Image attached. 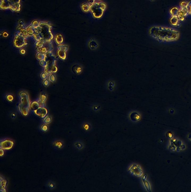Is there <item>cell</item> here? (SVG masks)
Returning <instances> with one entry per match:
<instances>
[{"instance_id":"8fae6325","label":"cell","mask_w":191,"mask_h":192,"mask_svg":"<svg viewBox=\"0 0 191 192\" xmlns=\"http://www.w3.org/2000/svg\"><path fill=\"white\" fill-rule=\"evenodd\" d=\"M53 145L54 147L55 148H56L57 149H61L63 147V143L62 141L58 140H54L53 142Z\"/></svg>"},{"instance_id":"836d02e7","label":"cell","mask_w":191,"mask_h":192,"mask_svg":"<svg viewBox=\"0 0 191 192\" xmlns=\"http://www.w3.org/2000/svg\"><path fill=\"white\" fill-rule=\"evenodd\" d=\"M25 52H26L25 50L24 49H22L21 50H20V53L21 54H24L25 53Z\"/></svg>"},{"instance_id":"1f68e13d","label":"cell","mask_w":191,"mask_h":192,"mask_svg":"<svg viewBox=\"0 0 191 192\" xmlns=\"http://www.w3.org/2000/svg\"><path fill=\"white\" fill-rule=\"evenodd\" d=\"M3 37H8V34L6 32H4L3 33Z\"/></svg>"},{"instance_id":"52a82bcc","label":"cell","mask_w":191,"mask_h":192,"mask_svg":"<svg viewBox=\"0 0 191 192\" xmlns=\"http://www.w3.org/2000/svg\"><path fill=\"white\" fill-rule=\"evenodd\" d=\"M24 38L20 35H18V34H16L15 35V38L14 41V45L16 46V47H20L25 44H26V43L25 42Z\"/></svg>"},{"instance_id":"ba28073f","label":"cell","mask_w":191,"mask_h":192,"mask_svg":"<svg viewBox=\"0 0 191 192\" xmlns=\"http://www.w3.org/2000/svg\"><path fill=\"white\" fill-rule=\"evenodd\" d=\"M188 14L187 9L180 8L177 15V17L180 21H183L185 20V18Z\"/></svg>"},{"instance_id":"8992f818","label":"cell","mask_w":191,"mask_h":192,"mask_svg":"<svg viewBox=\"0 0 191 192\" xmlns=\"http://www.w3.org/2000/svg\"><path fill=\"white\" fill-rule=\"evenodd\" d=\"M14 145V141L11 140L4 139L2 140H1L0 147V149L5 150H9L12 148Z\"/></svg>"},{"instance_id":"484cf974","label":"cell","mask_w":191,"mask_h":192,"mask_svg":"<svg viewBox=\"0 0 191 192\" xmlns=\"http://www.w3.org/2000/svg\"><path fill=\"white\" fill-rule=\"evenodd\" d=\"M48 187L50 188V189H54V188L55 186V184H54L53 182H50L49 183H48Z\"/></svg>"},{"instance_id":"d6986e66","label":"cell","mask_w":191,"mask_h":192,"mask_svg":"<svg viewBox=\"0 0 191 192\" xmlns=\"http://www.w3.org/2000/svg\"><path fill=\"white\" fill-rule=\"evenodd\" d=\"M6 184H7V182L6 180L2 178V177H1L0 178V190H3L5 188Z\"/></svg>"},{"instance_id":"f546056e","label":"cell","mask_w":191,"mask_h":192,"mask_svg":"<svg viewBox=\"0 0 191 192\" xmlns=\"http://www.w3.org/2000/svg\"><path fill=\"white\" fill-rule=\"evenodd\" d=\"M83 128L85 130H87L89 129L88 125L87 124H84L83 126Z\"/></svg>"},{"instance_id":"4fadbf2b","label":"cell","mask_w":191,"mask_h":192,"mask_svg":"<svg viewBox=\"0 0 191 192\" xmlns=\"http://www.w3.org/2000/svg\"><path fill=\"white\" fill-rule=\"evenodd\" d=\"M179 11V8L177 7H174L171 9L169 11V13L172 16L177 17Z\"/></svg>"},{"instance_id":"4316f807","label":"cell","mask_w":191,"mask_h":192,"mask_svg":"<svg viewBox=\"0 0 191 192\" xmlns=\"http://www.w3.org/2000/svg\"><path fill=\"white\" fill-rule=\"evenodd\" d=\"M189 14L191 15V2H189L187 8Z\"/></svg>"},{"instance_id":"9a60e30c","label":"cell","mask_w":191,"mask_h":192,"mask_svg":"<svg viewBox=\"0 0 191 192\" xmlns=\"http://www.w3.org/2000/svg\"><path fill=\"white\" fill-rule=\"evenodd\" d=\"M30 107L32 110L35 111L39 107V104L36 101H33L31 103Z\"/></svg>"},{"instance_id":"44dd1931","label":"cell","mask_w":191,"mask_h":192,"mask_svg":"<svg viewBox=\"0 0 191 192\" xmlns=\"http://www.w3.org/2000/svg\"><path fill=\"white\" fill-rule=\"evenodd\" d=\"M74 145H75V147L79 149H81L83 147L82 144L80 141H76L75 142Z\"/></svg>"},{"instance_id":"7402d4cb","label":"cell","mask_w":191,"mask_h":192,"mask_svg":"<svg viewBox=\"0 0 191 192\" xmlns=\"http://www.w3.org/2000/svg\"><path fill=\"white\" fill-rule=\"evenodd\" d=\"M51 122V117L47 116L44 117L43 120V122L45 124H48Z\"/></svg>"},{"instance_id":"7a4b0ae2","label":"cell","mask_w":191,"mask_h":192,"mask_svg":"<svg viewBox=\"0 0 191 192\" xmlns=\"http://www.w3.org/2000/svg\"><path fill=\"white\" fill-rule=\"evenodd\" d=\"M52 26L46 22H40L38 26L35 28V32L33 35V37L37 41L38 46L42 45L45 41H49L53 38L51 33Z\"/></svg>"},{"instance_id":"30bf717a","label":"cell","mask_w":191,"mask_h":192,"mask_svg":"<svg viewBox=\"0 0 191 192\" xmlns=\"http://www.w3.org/2000/svg\"><path fill=\"white\" fill-rule=\"evenodd\" d=\"M170 23L173 26L178 27L179 26V20L176 16H172L170 19Z\"/></svg>"},{"instance_id":"9c48e42d","label":"cell","mask_w":191,"mask_h":192,"mask_svg":"<svg viewBox=\"0 0 191 192\" xmlns=\"http://www.w3.org/2000/svg\"><path fill=\"white\" fill-rule=\"evenodd\" d=\"M34 112L37 116L42 118H44L48 113V111L44 107H39L37 109L34 111Z\"/></svg>"},{"instance_id":"6da1fadb","label":"cell","mask_w":191,"mask_h":192,"mask_svg":"<svg viewBox=\"0 0 191 192\" xmlns=\"http://www.w3.org/2000/svg\"><path fill=\"white\" fill-rule=\"evenodd\" d=\"M150 35L162 43H169L178 41L180 38L179 32L176 29L168 27L156 26L150 28Z\"/></svg>"},{"instance_id":"e575fe53","label":"cell","mask_w":191,"mask_h":192,"mask_svg":"<svg viewBox=\"0 0 191 192\" xmlns=\"http://www.w3.org/2000/svg\"><path fill=\"white\" fill-rule=\"evenodd\" d=\"M49 84V82L47 80H46L44 82V84L45 85H48V84Z\"/></svg>"},{"instance_id":"277c9868","label":"cell","mask_w":191,"mask_h":192,"mask_svg":"<svg viewBox=\"0 0 191 192\" xmlns=\"http://www.w3.org/2000/svg\"><path fill=\"white\" fill-rule=\"evenodd\" d=\"M105 7L104 3H95L90 6V10L94 17L99 18L103 15Z\"/></svg>"},{"instance_id":"ffe728a7","label":"cell","mask_w":191,"mask_h":192,"mask_svg":"<svg viewBox=\"0 0 191 192\" xmlns=\"http://www.w3.org/2000/svg\"><path fill=\"white\" fill-rule=\"evenodd\" d=\"M58 54L59 57H60L61 59H65L66 58V54L63 50H59Z\"/></svg>"},{"instance_id":"2e32d148","label":"cell","mask_w":191,"mask_h":192,"mask_svg":"<svg viewBox=\"0 0 191 192\" xmlns=\"http://www.w3.org/2000/svg\"><path fill=\"white\" fill-rule=\"evenodd\" d=\"M56 43L58 44H60L63 42V36L61 34H58L56 35L55 38Z\"/></svg>"},{"instance_id":"5b68a950","label":"cell","mask_w":191,"mask_h":192,"mask_svg":"<svg viewBox=\"0 0 191 192\" xmlns=\"http://www.w3.org/2000/svg\"><path fill=\"white\" fill-rule=\"evenodd\" d=\"M24 98L23 97V99H21V103L20 107V111L21 113L24 116H27L28 114V110L30 105H29V100L27 98V94L24 93Z\"/></svg>"},{"instance_id":"ac0fdd59","label":"cell","mask_w":191,"mask_h":192,"mask_svg":"<svg viewBox=\"0 0 191 192\" xmlns=\"http://www.w3.org/2000/svg\"><path fill=\"white\" fill-rule=\"evenodd\" d=\"M90 6L86 4H83L81 6L82 10L85 12H87L90 10Z\"/></svg>"},{"instance_id":"4dcf8cb0","label":"cell","mask_w":191,"mask_h":192,"mask_svg":"<svg viewBox=\"0 0 191 192\" xmlns=\"http://www.w3.org/2000/svg\"><path fill=\"white\" fill-rule=\"evenodd\" d=\"M0 156H2L4 155V149H0Z\"/></svg>"},{"instance_id":"7c38bea8","label":"cell","mask_w":191,"mask_h":192,"mask_svg":"<svg viewBox=\"0 0 191 192\" xmlns=\"http://www.w3.org/2000/svg\"><path fill=\"white\" fill-rule=\"evenodd\" d=\"M35 28L31 25L26 28L28 36L33 35L34 34L35 32Z\"/></svg>"},{"instance_id":"cb8c5ba5","label":"cell","mask_w":191,"mask_h":192,"mask_svg":"<svg viewBox=\"0 0 191 192\" xmlns=\"http://www.w3.org/2000/svg\"><path fill=\"white\" fill-rule=\"evenodd\" d=\"M39 24H40V22H39L38 21L34 20L32 22L31 25L33 26L34 27L36 28L39 25Z\"/></svg>"},{"instance_id":"3957f363","label":"cell","mask_w":191,"mask_h":192,"mask_svg":"<svg viewBox=\"0 0 191 192\" xmlns=\"http://www.w3.org/2000/svg\"><path fill=\"white\" fill-rule=\"evenodd\" d=\"M21 0H0L1 9H10L14 12L21 10Z\"/></svg>"},{"instance_id":"5bb4252c","label":"cell","mask_w":191,"mask_h":192,"mask_svg":"<svg viewBox=\"0 0 191 192\" xmlns=\"http://www.w3.org/2000/svg\"><path fill=\"white\" fill-rule=\"evenodd\" d=\"M130 118L132 121H137L140 119V116L137 113H133L130 115Z\"/></svg>"},{"instance_id":"83f0119b","label":"cell","mask_w":191,"mask_h":192,"mask_svg":"<svg viewBox=\"0 0 191 192\" xmlns=\"http://www.w3.org/2000/svg\"><path fill=\"white\" fill-rule=\"evenodd\" d=\"M7 96L9 97V98H7V99H8V100L9 101H12L13 100V97L12 95H8Z\"/></svg>"},{"instance_id":"603a6c76","label":"cell","mask_w":191,"mask_h":192,"mask_svg":"<svg viewBox=\"0 0 191 192\" xmlns=\"http://www.w3.org/2000/svg\"><path fill=\"white\" fill-rule=\"evenodd\" d=\"M188 4H189V2H187L186 1H183L180 2L179 5H180V7L181 8H187Z\"/></svg>"},{"instance_id":"d4e9b609","label":"cell","mask_w":191,"mask_h":192,"mask_svg":"<svg viewBox=\"0 0 191 192\" xmlns=\"http://www.w3.org/2000/svg\"><path fill=\"white\" fill-rule=\"evenodd\" d=\"M41 131H42L43 132H46L48 130V126L46 125V124H43L41 126Z\"/></svg>"},{"instance_id":"e0dca14e","label":"cell","mask_w":191,"mask_h":192,"mask_svg":"<svg viewBox=\"0 0 191 192\" xmlns=\"http://www.w3.org/2000/svg\"><path fill=\"white\" fill-rule=\"evenodd\" d=\"M143 182L144 184L145 185V188H146L147 191L150 192L151 191H150V185L149 182L145 180L144 176L143 177Z\"/></svg>"},{"instance_id":"d6a6232c","label":"cell","mask_w":191,"mask_h":192,"mask_svg":"<svg viewBox=\"0 0 191 192\" xmlns=\"http://www.w3.org/2000/svg\"><path fill=\"white\" fill-rule=\"evenodd\" d=\"M88 2L89 4H94V0H88Z\"/></svg>"},{"instance_id":"f1b7e54d","label":"cell","mask_w":191,"mask_h":192,"mask_svg":"<svg viewBox=\"0 0 191 192\" xmlns=\"http://www.w3.org/2000/svg\"><path fill=\"white\" fill-rule=\"evenodd\" d=\"M50 80L52 82H54L55 81V77L53 75H51L50 76Z\"/></svg>"}]
</instances>
